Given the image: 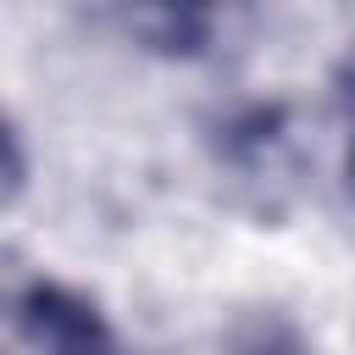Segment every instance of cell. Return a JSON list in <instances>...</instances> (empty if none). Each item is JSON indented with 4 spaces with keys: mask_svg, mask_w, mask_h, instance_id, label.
Masks as SVG:
<instances>
[{
    "mask_svg": "<svg viewBox=\"0 0 355 355\" xmlns=\"http://www.w3.org/2000/svg\"><path fill=\"white\" fill-rule=\"evenodd\" d=\"M22 338L33 355H116V338L100 322V311L61 283H28Z\"/></svg>",
    "mask_w": 355,
    "mask_h": 355,
    "instance_id": "6da1fadb",
    "label": "cell"
},
{
    "mask_svg": "<svg viewBox=\"0 0 355 355\" xmlns=\"http://www.w3.org/2000/svg\"><path fill=\"white\" fill-rule=\"evenodd\" d=\"M250 355H294V349H277V344H261V349H250Z\"/></svg>",
    "mask_w": 355,
    "mask_h": 355,
    "instance_id": "7a4b0ae2",
    "label": "cell"
}]
</instances>
